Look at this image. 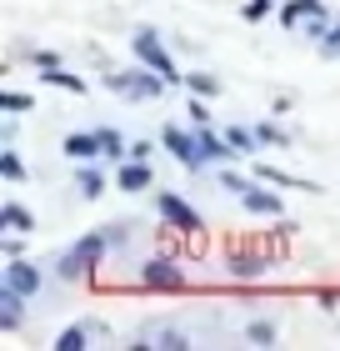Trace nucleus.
Returning <instances> with one entry per match:
<instances>
[{"label":"nucleus","instance_id":"nucleus-1","mask_svg":"<svg viewBox=\"0 0 340 351\" xmlns=\"http://www.w3.org/2000/svg\"><path fill=\"white\" fill-rule=\"evenodd\" d=\"M105 246H110V236H105V226H101V231H90L86 241H75V246L66 251V256H60V266H55V271H60L66 281H80V276H90V271L101 266Z\"/></svg>","mask_w":340,"mask_h":351},{"label":"nucleus","instance_id":"nucleus-2","mask_svg":"<svg viewBox=\"0 0 340 351\" xmlns=\"http://www.w3.org/2000/svg\"><path fill=\"white\" fill-rule=\"evenodd\" d=\"M220 181H225V191H235V196H240L246 211H255V216H280V196L265 191L261 181H240V176H231V171H225Z\"/></svg>","mask_w":340,"mask_h":351},{"label":"nucleus","instance_id":"nucleus-3","mask_svg":"<svg viewBox=\"0 0 340 351\" xmlns=\"http://www.w3.org/2000/svg\"><path fill=\"white\" fill-rule=\"evenodd\" d=\"M155 206H160V216H166L175 231H185V236H205L200 211H190V206H185L181 196H175V191H155Z\"/></svg>","mask_w":340,"mask_h":351},{"label":"nucleus","instance_id":"nucleus-4","mask_svg":"<svg viewBox=\"0 0 340 351\" xmlns=\"http://www.w3.org/2000/svg\"><path fill=\"white\" fill-rule=\"evenodd\" d=\"M131 45H135V56L145 60V66H151V71H160L166 81H175V75H181V71H175V60H170V51L155 40V30H135V36H131Z\"/></svg>","mask_w":340,"mask_h":351},{"label":"nucleus","instance_id":"nucleus-5","mask_svg":"<svg viewBox=\"0 0 340 351\" xmlns=\"http://www.w3.org/2000/svg\"><path fill=\"white\" fill-rule=\"evenodd\" d=\"M305 21L326 25V21H330V10L320 5V0H285V10H280V25H285V30H300Z\"/></svg>","mask_w":340,"mask_h":351},{"label":"nucleus","instance_id":"nucleus-6","mask_svg":"<svg viewBox=\"0 0 340 351\" xmlns=\"http://www.w3.org/2000/svg\"><path fill=\"white\" fill-rule=\"evenodd\" d=\"M110 90H131V95H160V86H166V75H131V71H110L105 75Z\"/></svg>","mask_w":340,"mask_h":351},{"label":"nucleus","instance_id":"nucleus-7","mask_svg":"<svg viewBox=\"0 0 340 351\" xmlns=\"http://www.w3.org/2000/svg\"><path fill=\"white\" fill-rule=\"evenodd\" d=\"M140 271H145L140 286H151V291H185V276H181L170 261H145Z\"/></svg>","mask_w":340,"mask_h":351},{"label":"nucleus","instance_id":"nucleus-8","mask_svg":"<svg viewBox=\"0 0 340 351\" xmlns=\"http://www.w3.org/2000/svg\"><path fill=\"white\" fill-rule=\"evenodd\" d=\"M160 136H166V146H170L175 156H181V161H185L190 171H200V161H205V156H200V141H196V136L175 131V125H166V131H160Z\"/></svg>","mask_w":340,"mask_h":351},{"label":"nucleus","instance_id":"nucleus-9","mask_svg":"<svg viewBox=\"0 0 340 351\" xmlns=\"http://www.w3.org/2000/svg\"><path fill=\"white\" fill-rule=\"evenodd\" d=\"M70 156V161H95L105 146H101V131H75V136H66V146H60Z\"/></svg>","mask_w":340,"mask_h":351},{"label":"nucleus","instance_id":"nucleus-10","mask_svg":"<svg viewBox=\"0 0 340 351\" xmlns=\"http://www.w3.org/2000/svg\"><path fill=\"white\" fill-rule=\"evenodd\" d=\"M5 286H15L21 296H36V291H40V271L10 256V266H5Z\"/></svg>","mask_w":340,"mask_h":351},{"label":"nucleus","instance_id":"nucleus-11","mask_svg":"<svg viewBox=\"0 0 340 351\" xmlns=\"http://www.w3.org/2000/svg\"><path fill=\"white\" fill-rule=\"evenodd\" d=\"M196 141H200V156H205V161H225V156H240L225 136H210V125H196Z\"/></svg>","mask_w":340,"mask_h":351},{"label":"nucleus","instance_id":"nucleus-12","mask_svg":"<svg viewBox=\"0 0 340 351\" xmlns=\"http://www.w3.org/2000/svg\"><path fill=\"white\" fill-rule=\"evenodd\" d=\"M261 181H270V186H290V191H305V196H320L315 181H300V176H290V171H280V166H261Z\"/></svg>","mask_w":340,"mask_h":351},{"label":"nucleus","instance_id":"nucleus-13","mask_svg":"<svg viewBox=\"0 0 340 351\" xmlns=\"http://www.w3.org/2000/svg\"><path fill=\"white\" fill-rule=\"evenodd\" d=\"M21 316H25V306H21V291H15V286H0V326H5V331H15V326H21Z\"/></svg>","mask_w":340,"mask_h":351},{"label":"nucleus","instance_id":"nucleus-14","mask_svg":"<svg viewBox=\"0 0 340 351\" xmlns=\"http://www.w3.org/2000/svg\"><path fill=\"white\" fill-rule=\"evenodd\" d=\"M116 186H120V191H145V186H151V171H145V161L120 166V171H116Z\"/></svg>","mask_w":340,"mask_h":351},{"label":"nucleus","instance_id":"nucleus-15","mask_svg":"<svg viewBox=\"0 0 340 351\" xmlns=\"http://www.w3.org/2000/svg\"><path fill=\"white\" fill-rule=\"evenodd\" d=\"M0 226H5V231H30L36 221H30V211L21 201H5V206H0Z\"/></svg>","mask_w":340,"mask_h":351},{"label":"nucleus","instance_id":"nucleus-16","mask_svg":"<svg viewBox=\"0 0 340 351\" xmlns=\"http://www.w3.org/2000/svg\"><path fill=\"white\" fill-rule=\"evenodd\" d=\"M75 191H80V196H86V201H95V196H101V191H105V181H101V171L80 166V176H75Z\"/></svg>","mask_w":340,"mask_h":351},{"label":"nucleus","instance_id":"nucleus-17","mask_svg":"<svg viewBox=\"0 0 340 351\" xmlns=\"http://www.w3.org/2000/svg\"><path fill=\"white\" fill-rule=\"evenodd\" d=\"M40 81H51V86H60V90H70V95H86V81L80 75H66V71H40Z\"/></svg>","mask_w":340,"mask_h":351},{"label":"nucleus","instance_id":"nucleus-18","mask_svg":"<svg viewBox=\"0 0 340 351\" xmlns=\"http://www.w3.org/2000/svg\"><path fill=\"white\" fill-rule=\"evenodd\" d=\"M225 141H231L240 156H250V151H255V141H261V131H240V125H231V131H225Z\"/></svg>","mask_w":340,"mask_h":351},{"label":"nucleus","instance_id":"nucleus-19","mask_svg":"<svg viewBox=\"0 0 340 351\" xmlns=\"http://www.w3.org/2000/svg\"><path fill=\"white\" fill-rule=\"evenodd\" d=\"M86 341H90V331L86 326H70V331H60V337H55V351H80Z\"/></svg>","mask_w":340,"mask_h":351},{"label":"nucleus","instance_id":"nucleus-20","mask_svg":"<svg viewBox=\"0 0 340 351\" xmlns=\"http://www.w3.org/2000/svg\"><path fill=\"white\" fill-rule=\"evenodd\" d=\"M185 86L196 90V95H215V90H220L215 75H200V71H190V75H185Z\"/></svg>","mask_w":340,"mask_h":351},{"label":"nucleus","instance_id":"nucleus-21","mask_svg":"<svg viewBox=\"0 0 340 351\" xmlns=\"http://www.w3.org/2000/svg\"><path fill=\"white\" fill-rule=\"evenodd\" d=\"M0 176H5V181H25V166H21V156H15V151L0 156Z\"/></svg>","mask_w":340,"mask_h":351},{"label":"nucleus","instance_id":"nucleus-22","mask_svg":"<svg viewBox=\"0 0 340 351\" xmlns=\"http://www.w3.org/2000/svg\"><path fill=\"white\" fill-rule=\"evenodd\" d=\"M0 106H5L10 116H21V110H30L36 101H30V95H21V90H5V95H0Z\"/></svg>","mask_w":340,"mask_h":351},{"label":"nucleus","instance_id":"nucleus-23","mask_svg":"<svg viewBox=\"0 0 340 351\" xmlns=\"http://www.w3.org/2000/svg\"><path fill=\"white\" fill-rule=\"evenodd\" d=\"M145 341H166V346H185V337H181V331H170V326H151V331H145Z\"/></svg>","mask_w":340,"mask_h":351},{"label":"nucleus","instance_id":"nucleus-24","mask_svg":"<svg viewBox=\"0 0 340 351\" xmlns=\"http://www.w3.org/2000/svg\"><path fill=\"white\" fill-rule=\"evenodd\" d=\"M101 146H105V156H125V151H131L120 141V131H101Z\"/></svg>","mask_w":340,"mask_h":351},{"label":"nucleus","instance_id":"nucleus-25","mask_svg":"<svg viewBox=\"0 0 340 351\" xmlns=\"http://www.w3.org/2000/svg\"><path fill=\"white\" fill-rule=\"evenodd\" d=\"M320 56H340V21L326 30V40H320Z\"/></svg>","mask_w":340,"mask_h":351},{"label":"nucleus","instance_id":"nucleus-26","mask_svg":"<svg viewBox=\"0 0 340 351\" xmlns=\"http://www.w3.org/2000/svg\"><path fill=\"white\" fill-rule=\"evenodd\" d=\"M261 141H265V146H285V131H280V125H261Z\"/></svg>","mask_w":340,"mask_h":351},{"label":"nucleus","instance_id":"nucleus-27","mask_svg":"<svg viewBox=\"0 0 340 351\" xmlns=\"http://www.w3.org/2000/svg\"><path fill=\"white\" fill-rule=\"evenodd\" d=\"M265 15H270V0H250L246 5V21H265Z\"/></svg>","mask_w":340,"mask_h":351},{"label":"nucleus","instance_id":"nucleus-28","mask_svg":"<svg viewBox=\"0 0 340 351\" xmlns=\"http://www.w3.org/2000/svg\"><path fill=\"white\" fill-rule=\"evenodd\" d=\"M36 66L51 71V66H60V56H55V51H36Z\"/></svg>","mask_w":340,"mask_h":351},{"label":"nucleus","instance_id":"nucleus-29","mask_svg":"<svg viewBox=\"0 0 340 351\" xmlns=\"http://www.w3.org/2000/svg\"><path fill=\"white\" fill-rule=\"evenodd\" d=\"M270 337H275V331H270L265 322H255V326H250V341H270Z\"/></svg>","mask_w":340,"mask_h":351},{"label":"nucleus","instance_id":"nucleus-30","mask_svg":"<svg viewBox=\"0 0 340 351\" xmlns=\"http://www.w3.org/2000/svg\"><path fill=\"white\" fill-rule=\"evenodd\" d=\"M190 121H196V125H210V110L196 101V106H190Z\"/></svg>","mask_w":340,"mask_h":351}]
</instances>
